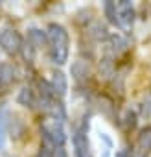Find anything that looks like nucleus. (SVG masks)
I'll use <instances>...</instances> for the list:
<instances>
[{"label":"nucleus","mask_w":151,"mask_h":157,"mask_svg":"<svg viewBox=\"0 0 151 157\" xmlns=\"http://www.w3.org/2000/svg\"><path fill=\"white\" fill-rule=\"evenodd\" d=\"M52 89H53V94L55 98H63L68 91V83H66V76L61 72V70H55L52 74Z\"/></svg>","instance_id":"7"},{"label":"nucleus","mask_w":151,"mask_h":157,"mask_svg":"<svg viewBox=\"0 0 151 157\" xmlns=\"http://www.w3.org/2000/svg\"><path fill=\"white\" fill-rule=\"evenodd\" d=\"M22 35L17 32V30H11V28H4L0 32V46L2 50L9 56H17L20 50H22Z\"/></svg>","instance_id":"3"},{"label":"nucleus","mask_w":151,"mask_h":157,"mask_svg":"<svg viewBox=\"0 0 151 157\" xmlns=\"http://www.w3.org/2000/svg\"><path fill=\"white\" fill-rule=\"evenodd\" d=\"M72 144H74V153L76 157H92L90 153V146H89V139L83 128L76 129L74 137H72Z\"/></svg>","instance_id":"6"},{"label":"nucleus","mask_w":151,"mask_h":157,"mask_svg":"<svg viewBox=\"0 0 151 157\" xmlns=\"http://www.w3.org/2000/svg\"><path fill=\"white\" fill-rule=\"evenodd\" d=\"M4 144H6V120L0 115V150L4 148Z\"/></svg>","instance_id":"17"},{"label":"nucleus","mask_w":151,"mask_h":157,"mask_svg":"<svg viewBox=\"0 0 151 157\" xmlns=\"http://www.w3.org/2000/svg\"><path fill=\"white\" fill-rule=\"evenodd\" d=\"M134 124H136V115H134V111L127 109V111H125V115H123L122 126H123L125 129H129V128H134Z\"/></svg>","instance_id":"15"},{"label":"nucleus","mask_w":151,"mask_h":157,"mask_svg":"<svg viewBox=\"0 0 151 157\" xmlns=\"http://www.w3.org/2000/svg\"><path fill=\"white\" fill-rule=\"evenodd\" d=\"M46 41H48V39H46V33H44L42 30L31 28V30L28 32V43H30L33 48H37V46H42Z\"/></svg>","instance_id":"10"},{"label":"nucleus","mask_w":151,"mask_h":157,"mask_svg":"<svg viewBox=\"0 0 151 157\" xmlns=\"http://www.w3.org/2000/svg\"><path fill=\"white\" fill-rule=\"evenodd\" d=\"M134 22V10L133 4L127 2V0H122V2L116 4V24L123 30H129Z\"/></svg>","instance_id":"5"},{"label":"nucleus","mask_w":151,"mask_h":157,"mask_svg":"<svg viewBox=\"0 0 151 157\" xmlns=\"http://www.w3.org/2000/svg\"><path fill=\"white\" fill-rule=\"evenodd\" d=\"M72 76H74L78 82L87 80V78H89V67H87V63H85V61H76V63L72 65Z\"/></svg>","instance_id":"11"},{"label":"nucleus","mask_w":151,"mask_h":157,"mask_svg":"<svg viewBox=\"0 0 151 157\" xmlns=\"http://www.w3.org/2000/svg\"><path fill=\"white\" fill-rule=\"evenodd\" d=\"M90 35H92L96 41H101V39L107 37V28L101 26V24H94V26L90 28Z\"/></svg>","instance_id":"14"},{"label":"nucleus","mask_w":151,"mask_h":157,"mask_svg":"<svg viewBox=\"0 0 151 157\" xmlns=\"http://www.w3.org/2000/svg\"><path fill=\"white\" fill-rule=\"evenodd\" d=\"M149 151H151V128H144L136 137L134 148L127 151V157H147Z\"/></svg>","instance_id":"4"},{"label":"nucleus","mask_w":151,"mask_h":157,"mask_svg":"<svg viewBox=\"0 0 151 157\" xmlns=\"http://www.w3.org/2000/svg\"><path fill=\"white\" fill-rule=\"evenodd\" d=\"M46 39L50 43V56L55 65H64L68 59V33L61 24L52 22L46 30Z\"/></svg>","instance_id":"1"},{"label":"nucleus","mask_w":151,"mask_h":157,"mask_svg":"<svg viewBox=\"0 0 151 157\" xmlns=\"http://www.w3.org/2000/svg\"><path fill=\"white\" fill-rule=\"evenodd\" d=\"M17 102H19L20 105H24V107H35L37 98H35V93H33L30 87H24V89H20V93H19V96H17Z\"/></svg>","instance_id":"9"},{"label":"nucleus","mask_w":151,"mask_h":157,"mask_svg":"<svg viewBox=\"0 0 151 157\" xmlns=\"http://www.w3.org/2000/svg\"><path fill=\"white\" fill-rule=\"evenodd\" d=\"M37 157H53V148L48 146V144H42V148H41Z\"/></svg>","instance_id":"19"},{"label":"nucleus","mask_w":151,"mask_h":157,"mask_svg":"<svg viewBox=\"0 0 151 157\" xmlns=\"http://www.w3.org/2000/svg\"><path fill=\"white\" fill-rule=\"evenodd\" d=\"M142 113L145 117H151V93H147L142 100Z\"/></svg>","instance_id":"16"},{"label":"nucleus","mask_w":151,"mask_h":157,"mask_svg":"<svg viewBox=\"0 0 151 157\" xmlns=\"http://www.w3.org/2000/svg\"><path fill=\"white\" fill-rule=\"evenodd\" d=\"M53 157H66V151H64V148H63V146H57V148H53Z\"/></svg>","instance_id":"20"},{"label":"nucleus","mask_w":151,"mask_h":157,"mask_svg":"<svg viewBox=\"0 0 151 157\" xmlns=\"http://www.w3.org/2000/svg\"><path fill=\"white\" fill-rule=\"evenodd\" d=\"M103 10H105V15H107L109 22L116 24V2H111V0H109V2H105Z\"/></svg>","instance_id":"13"},{"label":"nucleus","mask_w":151,"mask_h":157,"mask_svg":"<svg viewBox=\"0 0 151 157\" xmlns=\"http://www.w3.org/2000/svg\"><path fill=\"white\" fill-rule=\"evenodd\" d=\"M41 131H42L44 144H48L52 148L63 146L64 140H66V135H64V129H63V122H59V120H53V118L44 120L41 124Z\"/></svg>","instance_id":"2"},{"label":"nucleus","mask_w":151,"mask_h":157,"mask_svg":"<svg viewBox=\"0 0 151 157\" xmlns=\"http://www.w3.org/2000/svg\"><path fill=\"white\" fill-rule=\"evenodd\" d=\"M20 52L24 54V57H26L28 61H31V59H33V52H35V48H33V46L26 41V43L22 44V50H20Z\"/></svg>","instance_id":"18"},{"label":"nucleus","mask_w":151,"mask_h":157,"mask_svg":"<svg viewBox=\"0 0 151 157\" xmlns=\"http://www.w3.org/2000/svg\"><path fill=\"white\" fill-rule=\"evenodd\" d=\"M125 46H127V41H125L122 35H111V37H109V50H111V52L118 54V52L125 50Z\"/></svg>","instance_id":"12"},{"label":"nucleus","mask_w":151,"mask_h":157,"mask_svg":"<svg viewBox=\"0 0 151 157\" xmlns=\"http://www.w3.org/2000/svg\"><path fill=\"white\" fill-rule=\"evenodd\" d=\"M17 80V68L11 63L0 65V87H9Z\"/></svg>","instance_id":"8"}]
</instances>
